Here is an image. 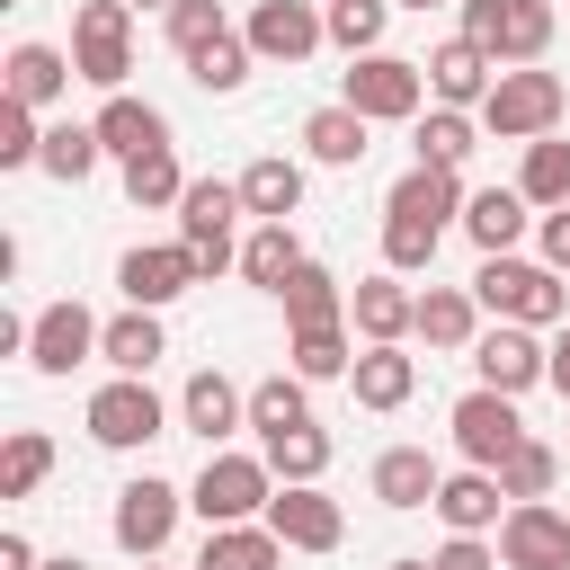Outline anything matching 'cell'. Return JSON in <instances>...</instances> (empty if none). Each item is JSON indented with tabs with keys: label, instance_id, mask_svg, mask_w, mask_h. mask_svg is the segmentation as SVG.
Returning <instances> with one entry per match:
<instances>
[{
	"label": "cell",
	"instance_id": "6",
	"mask_svg": "<svg viewBox=\"0 0 570 570\" xmlns=\"http://www.w3.org/2000/svg\"><path fill=\"white\" fill-rule=\"evenodd\" d=\"M267 499H276V472H267V454H205V472L187 481V508L205 517V525H258L267 517Z\"/></svg>",
	"mask_w": 570,
	"mask_h": 570
},
{
	"label": "cell",
	"instance_id": "1",
	"mask_svg": "<svg viewBox=\"0 0 570 570\" xmlns=\"http://www.w3.org/2000/svg\"><path fill=\"white\" fill-rule=\"evenodd\" d=\"M472 303H481L490 321H525V330H561V321H570V285H561V267L517 258V249L472 267Z\"/></svg>",
	"mask_w": 570,
	"mask_h": 570
},
{
	"label": "cell",
	"instance_id": "33",
	"mask_svg": "<svg viewBox=\"0 0 570 570\" xmlns=\"http://www.w3.org/2000/svg\"><path fill=\"white\" fill-rule=\"evenodd\" d=\"M285 356H294V374H303V383H338V374L356 365V330H347V321L285 330Z\"/></svg>",
	"mask_w": 570,
	"mask_h": 570
},
{
	"label": "cell",
	"instance_id": "37",
	"mask_svg": "<svg viewBox=\"0 0 570 570\" xmlns=\"http://www.w3.org/2000/svg\"><path fill=\"white\" fill-rule=\"evenodd\" d=\"M517 196H525L534 214H552V205H570V142H561V134H543V142H525V160H517Z\"/></svg>",
	"mask_w": 570,
	"mask_h": 570
},
{
	"label": "cell",
	"instance_id": "9",
	"mask_svg": "<svg viewBox=\"0 0 570 570\" xmlns=\"http://www.w3.org/2000/svg\"><path fill=\"white\" fill-rule=\"evenodd\" d=\"M71 62H80V80L89 89H125V71H134V9L125 0H80V18H71Z\"/></svg>",
	"mask_w": 570,
	"mask_h": 570
},
{
	"label": "cell",
	"instance_id": "50",
	"mask_svg": "<svg viewBox=\"0 0 570 570\" xmlns=\"http://www.w3.org/2000/svg\"><path fill=\"white\" fill-rule=\"evenodd\" d=\"M0 570H45V561H36V543H27V534H18V525H9V534H0Z\"/></svg>",
	"mask_w": 570,
	"mask_h": 570
},
{
	"label": "cell",
	"instance_id": "26",
	"mask_svg": "<svg viewBox=\"0 0 570 570\" xmlns=\"http://www.w3.org/2000/svg\"><path fill=\"white\" fill-rule=\"evenodd\" d=\"M347 392H356V410H401V401L419 392V356H410V347H356Z\"/></svg>",
	"mask_w": 570,
	"mask_h": 570
},
{
	"label": "cell",
	"instance_id": "4",
	"mask_svg": "<svg viewBox=\"0 0 570 570\" xmlns=\"http://www.w3.org/2000/svg\"><path fill=\"white\" fill-rule=\"evenodd\" d=\"M240 178H187L178 196V249L196 258V276H223L240 267Z\"/></svg>",
	"mask_w": 570,
	"mask_h": 570
},
{
	"label": "cell",
	"instance_id": "55",
	"mask_svg": "<svg viewBox=\"0 0 570 570\" xmlns=\"http://www.w3.org/2000/svg\"><path fill=\"white\" fill-rule=\"evenodd\" d=\"M392 570H428V561H419V552H401V561H392Z\"/></svg>",
	"mask_w": 570,
	"mask_h": 570
},
{
	"label": "cell",
	"instance_id": "34",
	"mask_svg": "<svg viewBox=\"0 0 570 570\" xmlns=\"http://www.w3.org/2000/svg\"><path fill=\"white\" fill-rule=\"evenodd\" d=\"M249 428H258V445L267 436H285V428H312V383L285 365V374H258L249 383Z\"/></svg>",
	"mask_w": 570,
	"mask_h": 570
},
{
	"label": "cell",
	"instance_id": "44",
	"mask_svg": "<svg viewBox=\"0 0 570 570\" xmlns=\"http://www.w3.org/2000/svg\"><path fill=\"white\" fill-rule=\"evenodd\" d=\"M552 481H561V454H552L543 436H525V445L499 463V490H508V508H517V499H552Z\"/></svg>",
	"mask_w": 570,
	"mask_h": 570
},
{
	"label": "cell",
	"instance_id": "38",
	"mask_svg": "<svg viewBox=\"0 0 570 570\" xmlns=\"http://www.w3.org/2000/svg\"><path fill=\"white\" fill-rule=\"evenodd\" d=\"M258 454H267V472H276V481H321L338 445H330V428L312 419V428H285V436H267Z\"/></svg>",
	"mask_w": 570,
	"mask_h": 570
},
{
	"label": "cell",
	"instance_id": "28",
	"mask_svg": "<svg viewBox=\"0 0 570 570\" xmlns=\"http://www.w3.org/2000/svg\"><path fill=\"white\" fill-rule=\"evenodd\" d=\"M98 356H107L116 374H151V365L169 356V330H160V312H134V303H125V312L98 330Z\"/></svg>",
	"mask_w": 570,
	"mask_h": 570
},
{
	"label": "cell",
	"instance_id": "17",
	"mask_svg": "<svg viewBox=\"0 0 570 570\" xmlns=\"http://www.w3.org/2000/svg\"><path fill=\"white\" fill-rule=\"evenodd\" d=\"M98 330H107V321H98L89 303H45V312H36V330H27V365L62 383L71 365H89V356H98Z\"/></svg>",
	"mask_w": 570,
	"mask_h": 570
},
{
	"label": "cell",
	"instance_id": "52",
	"mask_svg": "<svg viewBox=\"0 0 570 570\" xmlns=\"http://www.w3.org/2000/svg\"><path fill=\"white\" fill-rule=\"evenodd\" d=\"M392 9H419L428 18V9H463V0H392Z\"/></svg>",
	"mask_w": 570,
	"mask_h": 570
},
{
	"label": "cell",
	"instance_id": "10",
	"mask_svg": "<svg viewBox=\"0 0 570 570\" xmlns=\"http://www.w3.org/2000/svg\"><path fill=\"white\" fill-rule=\"evenodd\" d=\"M178 517H187V490L178 481H160V472H142V481H125L116 490V543L134 552V561H160L169 552V534H178Z\"/></svg>",
	"mask_w": 570,
	"mask_h": 570
},
{
	"label": "cell",
	"instance_id": "48",
	"mask_svg": "<svg viewBox=\"0 0 570 570\" xmlns=\"http://www.w3.org/2000/svg\"><path fill=\"white\" fill-rule=\"evenodd\" d=\"M428 570H499V543H490V534H445V543L428 552Z\"/></svg>",
	"mask_w": 570,
	"mask_h": 570
},
{
	"label": "cell",
	"instance_id": "25",
	"mask_svg": "<svg viewBox=\"0 0 570 570\" xmlns=\"http://www.w3.org/2000/svg\"><path fill=\"white\" fill-rule=\"evenodd\" d=\"M240 205H249V223H294V214H303V160L258 151V160L240 169Z\"/></svg>",
	"mask_w": 570,
	"mask_h": 570
},
{
	"label": "cell",
	"instance_id": "39",
	"mask_svg": "<svg viewBox=\"0 0 570 570\" xmlns=\"http://www.w3.org/2000/svg\"><path fill=\"white\" fill-rule=\"evenodd\" d=\"M45 472H53V436L45 428H9V445H0V499H36Z\"/></svg>",
	"mask_w": 570,
	"mask_h": 570
},
{
	"label": "cell",
	"instance_id": "56",
	"mask_svg": "<svg viewBox=\"0 0 570 570\" xmlns=\"http://www.w3.org/2000/svg\"><path fill=\"white\" fill-rule=\"evenodd\" d=\"M142 570H160V561H142Z\"/></svg>",
	"mask_w": 570,
	"mask_h": 570
},
{
	"label": "cell",
	"instance_id": "53",
	"mask_svg": "<svg viewBox=\"0 0 570 570\" xmlns=\"http://www.w3.org/2000/svg\"><path fill=\"white\" fill-rule=\"evenodd\" d=\"M45 570H89V561H80V552H53V561H45Z\"/></svg>",
	"mask_w": 570,
	"mask_h": 570
},
{
	"label": "cell",
	"instance_id": "8",
	"mask_svg": "<svg viewBox=\"0 0 570 570\" xmlns=\"http://www.w3.org/2000/svg\"><path fill=\"white\" fill-rule=\"evenodd\" d=\"M445 436H454V454L463 463H481V472H499L517 445H525V419H517V401L508 392H490V383H472L454 410H445Z\"/></svg>",
	"mask_w": 570,
	"mask_h": 570
},
{
	"label": "cell",
	"instance_id": "32",
	"mask_svg": "<svg viewBox=\"0 0 570 570\" xmlns=\"http://www.w3.org/2000/svg\"><path fill=\"white\" fill-rule=\"evenodd\" d=\"M410 338H428V347H472V338H481V303H472V285H428Z\"/></svg>",
	"mask_w": 570,
	"mask_h": 570
},
{
	"label": "cell",
	"instance_id": "12",
	"mask_svg": "<svg viewBox=\"0 0 570 570\" xmlns=\"http://www.w3.org/2000/svg\"><path fill=\"white\" fill-rule=\"evenodd\" d=\"M267 525H276L285 552H338V543H347V508H338L321 481H276Z\"/></svg>",
	"mask_w": 570,
	"mask_h": 570
},
{
	"label": "cell",
	"instance_id": "22",
	"mask_svg": "<svg viewBox=\"0 0 570 570\" xmlns=\"http://www.w3.org/2000/svg\"><path fill=\"white\" fill-rule=\"evenodd\" d=\"M436 490H445V463H436L428 445H383V454H374V499H383V508L410 517V508H436Z\"/></svg>",
	"mask_w": 570,
	"mask_h": 570
},
{
	"label": "cell",
	"instance_id": "21",
	"mask_svg": "<svg viewBox=\"0 0 570 570\" xmlns=\"http://www.w3.org/2000/svg\"><path fill=\"white\" fill-rule=\"evenodd\" d=\"M89 125H98V142H107L116 160H151V151H169V116H160L151 98H134V89H116Z\"/></svg>",
	"mask_w": 570,
	"mask_h": 570
},
{
	"label": "cell",
	"instance_id": "42",
	"mask_svg": "<svg viewBox=\"0 0 570 570\" xmlns=\"http://www.w3.org/2000/svg\"><path fill=\"white\" fill-rule=\"evenodd\" d=\"M107 160V142H98V125H45V178H62V187H80L89 169Z\"/></svg>",
	"mask_w": 570,
	"mask_h": 570
},
{
	"label": "cell",
	"instance_id": "18",
	"mask_svg": "<svg viewBox=\"0 0 570 570\" xmlns=\"http://www.w3.org/2000/svg\"><path fill=\"white\" fill-rule=\"evenodd\" d=\"M178 428H187V436H205V454H223V436H232V428H249V392H240L223 365H196V374L178 383Z\"/></svg>",
	"mask_w": 570,
	"mask_h": 570
},
{
	"label": "cell",
	"instance_id": "35",
	"mask_svg": "<svg viewBox=\"0 0 570 570\" xmlns=\"http://www.w3.org/2000/svg\"><path fill=\"white\" fill-rule=\"evenodd\" d=\"M303 267V240H294V223H249V240H240V276L258 285V294H285V276Z\"/></svg>",
	"mask_w": 570,
	"mask_h": 570
},
{
	"label": "cell",
	"instance_id": "24",
	"mask_svg": "<svg viewBox=\"0 0 570 570\" xmlns=\"http://www.w3.org/2000/svg\"><path fill=\"white\" fill-rule=\"evenodd\" d=\"M436 517H445V534H490V525L508 517V490H499V472H481V463L445 472V490H436Z\"/></svg>",
	"mask_w": 570,
	"mask_h": 570
},
{
	"label": "cell",
	"instance_id": "3",
	"mask_svg": "<svg viewBox=\"0 0 570 570\" xmlns=\"http://www.w3.org/2000/svg\"><path fill=\"white\" fill-rule=\"evenodd\" d=\"M338 107H356L365 125H419L428 116V62H410V53H356L338 71Z\"/></svg>",
	"mask_w": 570,
	"mask_h": 570
},
{
	"label": "cell",
	"instance_id": "49",
	"mask_svg": "<svg viewBox=\"0 0 570 570\" xmlns=\"http://www.w3.org/2000/svg\"><path fill=\"white\" fill-rule=\"evenodd\" d=\"M534 249H543V267H561V276H570V205L534 214Z\"/></svg>",
	"mask_w": 570,
	"mask_h": 570
},
{
	"label": "cell",
	"instance_id": "27",
	"mask_svg": "<svg viewBox=\"0 0 570 570\" xmlns=\"http://www.w3.org/2000/svg\"><path fill=\"white\" fill-rule=\"evenodd\" d=\"M71 80H80V62H71L62 45H36V36L9 45V98H18V107H53Z\"/></svg>",
	"mask_w": 570,
	"mask_h": 570
},
{
	"label": "cell",
	"instance_id": "47",
	"mask_svg": "<svg viewBox=\"0 0 570 570\" xmlns=\"http://www.w3.org/2000/svg\"><path fill=\"white\" fill-rule=\"evenodd\" d=\"M214 36H232V27H223V0H178V9H169V45H178V53H205Z\"/></svg>",
	"mask_w": 570,
	"mask_h": 570
},
{
	"label": "cell",
	"instance_id": "40",
	"mask_svg": "<svg viewBox=\"0 0 570 570\" xmlns=\"http://www.w3.org/2000/svg\"><path fill=\"white\" fill-rule=\"evenodd\" d=\"M330 18V45L356 62V53H383V27H392V0H321Z\"/></svg>",
	"mask_w": 570,
	"mask_h": 570
},
{
	"label": "cell",
	"instance_id": "36",
	"mask_svg": "<svg viewBox=\"0 0 570 570\" xmlns=\"http://www.w3.org/2000/svg\"><path fill=\"white\" fill-rule=\"evenodd\" d=\"M276 303H285V330H312V321H347V285H338L321 258H303V267L285 276V294H276Z\"/></svg>",
	"mask_w": 570,
	"mask_h": 570
},
{
	"label": "cell",
	"instance_id": "45",
	"mask_svg": "<svg viewBox=\"0 0 570 570\" xmlns=\"http://www.w3.org/2000/svg\"><path fill=\"white\" fill-rule=\"evenodd\" d=\"M436 240H445V232L383 214V267H392V276H419V267H436Z\"/></svg>",
	"mask_w": 570,
	"mask_h": 570
},
{
	"label": "cell",
	"instance_id": "43",
	"mask_svg": "<svg viewBox=\"0 0 570 570\" xmlns=\"http://www.w3.org/2000/svg\"><path fill=\"white\" fill-rule=\"evenodd\" d=\"M187 196V169H178V151H151V160H125V205H142V214H160V205H178Z\"/></svg>",
	"mask_w": 570,
	"mask_h": 570
},
{
	"label": "cell",
	"instance_id": "5",
	"mask_svg": "<svg viewBox=\"0 0 570 570\" xmlns=\"http://www.w3.org/2000/svg\"><path fill=\"white\" fill-rule=\"evenodd\" d=\"M552 27H561L552 0H463V36H472L499 71L543 62V53H552Z\"/></svg>",
	"mask_w": 570,
	"mask_h": 570
},
{
	"label": "cell",
	"instance_id": "16",
	"mask_svg": "<svg viewBox=\"0 0 570 570\" xmlns=\"http://www.w3.org/2000/svg\"><path fill=\"white\" fill-rule=\"evenodd\" d=\"M347 330H356L365 347H401V338L419 330V294H410L392 267H374V276L347 285Z\"/></svg>",
	"mask_w": 570,
	"mask_h": 570
},
{
	"label": "cell",
	"instance_id": "31",
	"mask_svg": "<svg viewBox=\"0 0 570 570\" xmlns=\"http://www.w3.org/2000/svg\"><path fill=\"white\" fill-rule=\"evenodd\" d=\"M410 142H419V169H463V160L481 151V116H463V107H428V116L410 125Z\"/></svg>",
	"mask_w": 570,
	"mask_h": 570
},
{
	"label": "cell",
	"instance_id": "2",
	"mask_svg": "<svg viewBox=\"0 0 570 570\" xmlns=\"http://www.w3.org/2000/svg\"><path fill=\"white\" fill-rule=\"evenodd\" d=\"M561 116H570V80L543 62L499 71L481 98V134H499V142H543V134H561Z\"/></svg>",
	"mask_w": 570,
	"mask_h": 570
},
{
	"label": "cell",
	"instance_id": "13",
	"mask_svg": "<svg viewBox=\"0 0 570 570\" xmlns=\"http://www.w3.org/2000/svg\"><path fill=\"white\" fill-rule=\"evenodd\" d=\"M116 285H125L134 312H169V303H178L187 285H205V276H196V258H187L178 240H134V249L116 258Z\"/></svg>",
	"mask_w": 570,
	"mask_h": 570
},
{
	"label": "cell",
	"instance_id": "20",
	"mask_svg": "<svg viewBox=\"0 0 570 570\" xmlns=\"http://www.w3.org/2000/svg\"><path fill=\"white\" fill-rule=\"evenodd\" d=\"M463 169H401L392 178V196H383V214H401V223H428V232H445V223H463Z\"/></svg>",
	"mask_w": 570,
	"mask_h": 570
},
{
	"label": "cell",
	"instance_id": "30",
	"mask_svg": "<svg viewBox=\"0 0 570 570\" xmlns=\"http://www.w3.org/2000/svg\"><path fill=\"white\" fill-rule=\"evenodd\" d=\"M365 134H374V125H365L356 107H338V98L303 116V151H312L321 169H356V160H365Z\"/></svg>",
	"mask_w": 570,
	"mask_h": 570
},
{
	"label": "cell",
	"instance_id": "11",
	"mask_svg": "<svg viewBox=\"0 0 570 570\" xmlns=\"http://www.w3.org/2000/svg\"><path fill=\"white\" fill-rule=\"evenodd\" d=\"M472 374L517 401V392L552 383V347H543V330H525V321H490V330L472 338Z\"/></svg>",
	"mask_w": 570,
	"mask_h": 570
},
{
	"label": "cell",
	"instance_id": "23",
	"mask_svg": "<svg viewBox=\"0 0 570 570\" xmlns=\"http://www.w3.org/2000/svg\"><path fill=\"white\" fill-rule=\"evenodd\" d=\"M525 232H534V205H525L517 187H481V196L463 205V240H472L481 258H508Z\"/></svg>",
	"mask_w": 570,
	"mask_h": 570
},
{
	"label": "cell",
	"instance_id": "54",
	"mask_svg": "<svg viewBox=\"0 0 570 570\" xmlns=\"http://www.w3.org/2000/svg\"><path fill=\"white\" fill-rule=\"evenodd\" d=\"M125 9H178V0H125Z\"/></svg>",
	"mask_w": 570,
	"mask_h": 570
},
{
	"label": "cell",
	"instance_id": "15",
	"mask_svg": "<svg viewBox=\"0 0 570 570\" xmlns=\"http://www.w3.org/2000/svg\"><path fill=\"white\" fill-rule=\"evenodd\" d=\"M499 561L508 570H570V517L552 499H517L499 517Z\"/></svg>",
	"mask_w": 570,
	"mask_h": 570
},
{
	"label": "cell",
	"instance_id": "29",
	"mask_svg": "<svg viewBox=\"0 0 570 570\" xmlns=\"http://www.w3.org/2000/svg\"><path fill=\"white\" fill-rule=\"evenodd\" d=\"M276 561H285V543L267 517L258 525H205V543H196V570H276Z\"/></svg>",
	"mask_w": 570,
	"mask_h": 570
},
{
	"label": "cell",
	"instance_id": "14",
	"mask_svg": "<svg viewBox=\"0 0 570 570\" xmlns=\"http://www.w3.org/2000/svg\"><path fill=\"white\" fill-rule=\"evenodd\" d=\"M240 36H249L258 62H312L330 45V18H321V0H258Z\"/></svg>",
	"mask_w": 570,
	"mask_h": 570
},
{
	"label": "cell",
	"instance_id": "7",
	"mask_svg": "<svg viewBox=\"0 0 570 570\" xmlns=\"http://www.w3.org/2000/svg\"><path fill=\"white\" fill-rule=\"evenodd\" d=\"M169 401L151 392V374H107L98 392H89V436L107 445V454H142L151 436H169Z\"/></svg>",
	"mask_w": 570,
	"mask_h": 570
},
{
	"label": "cell",
	"instance_id": "41",
	"mask_svg": "<svg viewBox=\"0 0 570 570\" xmlns=\"http://www.w3.org/2000/svg\"><path fill=\"white\" fill-rule=\"evenodd\" d=\"M249 62H258V53H249V36L232 27V36H214L205 53H187V80H196L205 98H232V89L249 80Z\"/></svg>",
	"mask_w": 570,
	"mask_h": 570
},
{
	"label": "cell",
	"instance_id": "46",
	"mask_svg": "<svg viewBox=\"0 0 570 570\" xmlns=\"http://www.w3.org/2000/svg\"><path fill=\"white\" fill-rule=\"evenodd\" d=\"M36 160H45V125H36V107L0 98V169H36Z\"/></svg>",
	"mask_w": 570,
	"mask_h": 570
},
{
	"label": "cell",
	"instance_id": "19",
	"mask_svg": "<svg viewBox=\"0 0 570 570\" xmlns=\"http://www.w3.org/2000/svg\"><path fill=\"white\" fill-rule=\"evenodd\" d=\"M490 80H499V62H490L472 36H445V45L428 53V107H463V116H481Z\"/></svg>",
	"mask_w": 570,
	"mask_h": 570
},
{
	"label": "cell",
	"instance_id": "51",
	"mask_svg": "<svg viewBox=\"0 0 570 570\" xmlns=\"http://www.w3.org/2000/svg\"><path fill=\"white\" fill-rule=\"evenodd\" d=\"M552 392H561V401H570V321H561V330H552Z\"/></svg>",
	"mask_w": 570,
	"mask_h": 570
}]
</instances>
